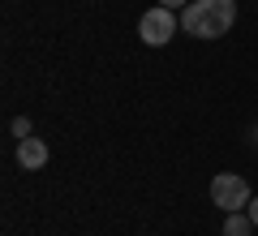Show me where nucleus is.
Listing matches in <instances>:
<instances>
[{
	"mask_svg": "<svg viewBox=\"0 0 258 236\" xmlns=\"http://www.w3.org/2000/svg\"><path fill=\"white\" fill-rule=\"evenodd\" d=\"M237 22V0H189L181 9V26L194 39H220Z\"/></svg>",
	"mask_w": 258,
	"mask_h": 236,
	"instance_id": "f257e3e1",
	"label": "nucleus"
},
{
	"mask_svg": "<svg viewBox=\"0 0 258 236\" xmlns=\"http://www.w3.org/2000/svg\"><path fill=\"white\" fill-rule=\"evenodd\" d=\"M249 198H254V193H249V185L241 181V176H232V172H220V176L211 181V202L224 210V215H232V210H245Z\"/></svg>",
	"mask_w": 258,
	"mask_h": 236,
	"instance_id": "f03ea898",
	"label": "nucleus"
},
{
	"mask_svg": "<svg viewBox=\"0 0 258 236\" xmlns=\"http://www.w3.org/2000/svg\"><path fill=\"white\" fill-rule=\"evenodd\" d=\"M138 35H142V43L164 47L168 39L176 35V18H172V9H164V5L147 9V13H142V22H138Z\"/></svg>",
	"mask_w": 258,
	"mask_h": 236,
	"instance_id": "7ed1b4c3",
	"label": "nucleus"
},
{
	"mask_svg": "<svg viewBox=\"0 0 258 236\" xmlns=\"http://www.w3.org/2000/svg\"><path fill=\"white\" fill-rule=\"evenodd\" d=\"M18 164L26 168V172H39V168L47 164V146L39 142V137H22L18 142Z\"/></svg>",
	"mask_w": 258,
	"mask_h": 236,
	"instance_id": "20e7f679",
	"label": "nucleus"
},
{
	"mask_svg": "<svg viewBox=\"0 0 258 236\" xmlns=\"http://www.w3.org/2000/svg\"><path fill=\"white\" fill-rule=\"evenodd\" d=\"M224 236H254V219H249L245 210H232V215L224 219Z\"/></svg>",
	"mask_w": 258,
	"mask_h": 236,
	"instance_id": "39448f33",
	"label": "nucleus"
},
{
	"mask_svg": "<svg viewBox=\"0 0 258 236\" xmlns=\"http://www.w3.org/2000/svg\"><path fill=\"white\" fill-rule=\"evenodd\" d=\"M13 133H18V142H22V137H30V120L18 116V120H13Z\"/></svg>",
	"mask_w": 258,
	"mask_h": 236,
	"instance_id": "423d86ee",
	"label": "nucleus"
},
{
	"mask_svg": "<svg viewBox=\"0 0 258 236\" xmlns=\"http://www.w3.org/2000/svg\"><path fill=\"white\" fill-rule=\"evenodd\" d=\"M245 215L254 219V227H258V198H249V206H245Z\"/></svg>",
	"mask_w": 258,
	"mask_h": 236,
	"instance_id": "0eeeda50",
	"label": "nucleus"
},
{
	"mask_svg": "<svg viewBox=\"0 0 258 236\" xmlns=\"http://www.w3.org/2000/svg\"><path fill=\"white\" fill-rule=\"evenodd\" d=\"M159 5H164V9H185L189 0H159Z\"/></svg>",
	"mask_w": 258,
	"mask_h": 236,
	"instance_id": "6e6552de",
	"label": "nucleus"
},
{
	"mask_svg": "<svg viewBox=\"0 0 258 236\" xmlns=\"http://www.w3.org/2000/svg\"><path fill=\"white\" fill-rule=\"evenodd\" d=\"M254 146H258V129H254Z\"/></svg>",
	"mask_w": 258,
	"mask_h": 236,
	"instance_id": "1a4fd4ad",
	"label": "nucleus"
}]
</instances>
